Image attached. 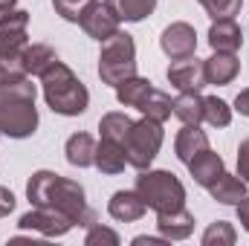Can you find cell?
<instances>
[{
	"label": "cell",
	"instance_id": "cell-26",
	"mask_svg": "<svg viewBox=\"0 0 249 246\" xmlns=\"http://www.w3.org/2000/svg\"><path fill=\"white\" fill-rule=\"evenodd\" d=\"M130 124H133V119H130L127 113L113 110V113H105V116L99 119V133H102V139H113V142L124 145V136H127Z\"/></svg>",
	"mask_w": 249,
	"mask_h": 246
},
{
	"label": "cell",
	"instance_id": "cell-25",
	"mask_svg": "<svg viewBox=\"0 0 249 246\" xmlns=\"http://www.w3.org/2000/svg\"><path fill=\"white\" fill-rule=\"evenodd\" d=\"M174 116L183 124H200L203 122V96L200 93H180L174 99Z\"/></svg>",
	"mask_w": 249,
	"mask_h": 246
},
{
	"label": "cell",
	"instance_id": "cell-19",
	"mask_svg": "<svg viewBox=\"0 0 249 246\" xmlns=\"http://www.w3.org/2000/svg\"><path fill=\"white\" fill-rule=\"evenodd\" d=\"M96 139L90 133H72L64 145V154H67V162L72 168H90L93 159H96Z\"/></svg>",
	"mask_w": 249,
	"mask_h": 246
},
{
	"label": "cell",
	"instance_id": "cell-22",
	"mask_svg": "<svg viewBox=\"0 0 249 246\" xmlns=\"http://www.w3.org/2000/svg\"><path fill=\"white\" fill-rule=\"evenodd\" d=\"M58 61L55 50L50 44H26L23 50V67H26V75H44L53 64Z\"/></svg>",
	"mask_w": 249,
	"mask_h": 246
},
{
	"label": "cell",
	"instance_id": "cell-17",
	"mask_svg": "<svg viewBox=\"0 0 249 246\" xmlns=\"http://www.w3.org/2000/svg\"><path fill=\"white\" fill-rule=\"evenodd\" d=\"M188 171H191L194 183L203 185V188H209V185L214 183L226 168H223V159H220L212 148H206V151H200V154L188 162Z\"/></svg>",
	"mask_w": 249,
	"mask_h": 246
},
{
	"label": "cell",
	"instance_id": "cell-7",
	"mask_svg": "<svg viewBox=\"0 0 249 246\" xmlns=\"http://www.w3.org/2000/svg\"><path fill=\"white\" fill-rule=\"evenodd\" d=\"M78 26L93 38V41H107L110 35L119 32V18L113 15V9L105 3V0H90L78 18Z\"/></svg>",
	"mask_w": 249,
	"mask_h": 246
},
{
	"label": "cell",
	"instance_id": "cell-20",
	"mask_svg": "<svg viewBox=\"0 0 249 246\" xmlns=\"http://www.w3.org/2000/svg\"><path fill=\"white\" fill-rule=\"evenodd\" d=\"M209 194L217 203H223V206H238L247 197V183L241 180V174H226L223 171L214 183L209 185Z\"/></svg>",
	"mask_w": 249,
	"mask_h": 246
},
{
	"label": "cell",
	"instance_id": "cell-4",
	"mask_svg": "<svg viewBox=\"0 0 249 246\" xmlns=\"http://www.w3.org/2000/svg\"><path fill=\"white\" fill-rule=\"evenodd\" d=\"M136 191L142 194L145 206L154 209L157 214L162 211H177L186 206V185L180 183L177 174L171 171H139L136 177Z\"/></svg>",
	"mask_w": 249,
	"mask_h": 246
},
{
	"label": "cell",
	"instance_id": "cell-14",
	"mask_svg": "<svg viewBox=\"0 0 249 246\" xmlns=\"http://www.w3.org/2000/svg\"><path fill=\"white\" fill-rule=\"evenodd\" d=\"M209 47L214 53H238L244 47V32L235 18H223L209 26Z\"/></svg>",
	"mask_w": 249,
	"mask_h": 246
},
{
	"label": "cell",
	"instance_id": "cell-2",
	"mask_svg": "<svg viewBox=\"0 0 249 246\" xmlns=\"http://www.w3.org/2000/svg\"><path fill=\"white\" fill-rule=\"evenodd\" d=\"M35 84L26 78L0 84V133L9 139H29L38 130Z\"/></svg>",
	"mask_w": 249,
	"mask_h": 246
},
{
	"label": "cell",
	"instance_id": "cell-32",
	"mask_svg": "<svg viewBox=\"0 0 249 246\" xmlns=\"http://www.w3.org/2000/svg\"><path fill=\"white\" fill-rule=\"evenodd\" d=\"M87 3L90 0H53V9H55V15H61L64 20L78 23V18H81V12H84Z\"/></svg>",
	"mask_w": 249,
	"mask_h": 246
},
{
	"label": "cell",
	"instance_id": "cell-1",
	"mask_svg": "<svg viewBox=\"0 0 249 246\" xmlns=\"http://www.w3.org/2000/svg\"><path fill=\"white\" fill-rule=\"evenodd\" d=\"M26 197H29L32 206L67 214L75 226L90 229L96 223V211L87 206L84 188L75 180H67L55 171H35L29 177V183H26Z\"/></svg>",
	"mask_w": 249,
	"mask_h": 246
},
{
	"label": "cell",
	"instance_id": "cell-24",
	"mask_svg": "<svg viewBox=\"0 0 249 246\" xmlns=\"http://www.w3.org/2000/svg\"><path fill=\"white\" fill-rule=\"evenodd\" d=\"M151 87H154V84H151L148 78L130 75V78H124L122 84H116V99H119V105H124V107H139V102L148 96Z\"/></svg>",
	"mask_w": 249,
	"mask_h": 246
},
{
	"label": "cell",
	"instance_id": "cell-34",
	"mask_svg": "<svg viewBox=\"0 0 249 246\" xmlns=\"http://www.w3.org/2000/svg\"><path fill=\"white\" fill-rule=\"evenodd\" d=\"M15 203H18V200H15V194H12L9 188H3V185H0V217H9V214L15 211Z\"/></svg>",
	"mask_w": 249,
	"mask_h": 246
},
{
	"label": "cell",
	"instance_id": "cell-28",
	"mask_svg": "<svg viewBox=\"0 0 249 246\" xmlns=\"http://www.w3.org/2000/svg\"><path fill=\"white\" fill-rule=\"evenodd\" d=\"M26 26H29V12L23 9H9L6 15H0V38L26 35Z\"/></svg>",
	"mask_w": 249,
	"mask_h": 246
},
{
	"label": "cell",
	"instance_id": "cell-6",
	"mask_svg": "<svg viewBox=\"0 0 249 246\" xmlns=\"http://www.w3.org/2000/svg\"><path fill=\"white\" fill-rule=\"evenodd\" d=\"M162 122H154L148 116H142L139 122L130 124L127 136H124V154H127V165H133L136 171H148L151 162L157 159L160 148H162Z\"/></svg>",
	"mask_w": 249,
	"mask_h": 246
},
{
	"label": "cell",
	"instance_id": "cell-3",
	"mask_svg": "<svg viewBox=\"0 0 249 246\" xmlns=\"http://www.w3.org/2000/svg\"><path fill=\"white\" fill-rule=\"evenodd\" d=\"M41 90H44L47 107L58 116H81L90 105V93L84 81L64 61H55L41 75Z\"/></svg>",
	"mask_w": 249,
	"mask_h": 246
},
{
	"label": "cell",
	"instance_id": "cell-18",
	"mask_svg": "<svg viewBox=\"0 0 249 246\" xmlns=\"http://www.w3.org/2000/svg\"><path fill=\"white\" fill-rule=\"evenodd\" d=\"M209 148V136H206V130H200V124H183V130L177 133V139H174V151H177V159L180 162H191L200 151H206Z\"/></svg>",
	"mask_w": 249,
	"mask_h": 246
},
{
	"label": "cell",
	"instance_id": "cell-10",
	"mask_svg": "<svg viewBox=\"0 0 249 246\" xmlns=\"http://www.w3.org/2000/svg\"><path fill=\"white\" fill-rule=\"evenodd\" d=\"M165 75H168L171 87L180 90V93H200V90L206 87V70H203V61L194 58V55L171 61V67H168Z\"/></svg>",
	"mask_w": 249,
	"mask_h": 246
},
{
	"label": "cell",
	"instance_id": "cell-12",
	"mask_svg": "<svg viewBox=\"0 0 249 246\" xmlns=\"http://www.w3.org/2000/svg\"><path fill=\"white\" fill-rule=\"evenodd\" d=\"M203 70H206V84H214V87H226L238 78L241 72V61L235 53H214L212 58L203 61Z\"/></svg>",
	"mask_w": 249,
	"mask_h": 246
},
{
	"label": "cell",
	"instance_id": "cell-21",
	"mask_svg": "<svg viewBox=\"0 0 249 246\" xmlns=\"http://www.w3.org/2000/svg\"><path fill=\"white\" fill-rule=\"evenodd\" d=\"M142 116H148V119H154V122H168L171 119V113H174V99L165 93V90H157V87H151L148 90V96L139 102V107H136Z\"/></svg>",
	"mask_w": 249,
	"mask_h": 246
},
{
	"label": "cell",
	"instance_id": "cell-36",
	"mask_svg": "<svg viewBox=\"0 0 249 246\" xmlns=\"http://www.w3.org/2000/svg\"><path fill=\"white\" fill-rule=\"evenodd\" d=\"M235 209H238V220H241V226L249 232V194L238 203V206H235Z\"/></svg>",
	"mask_w": 249,
	"mask_h": 246
},
{
	"label": "cell",
	"instance_id": "cell-33",
	"mask_svg": "<svg viewBox=\"0 0 249 246\" xmlns=\"http://www.w3.org/2000/svg\"><path fill=\"white\" fill-rule=\"evenodd\" d=\"M238 174L244 183H249V139H244L238 148Z\"/></svg>",
	"mask_w": 249,
	"mask_h": 246
},
{
	"label": "cell",
	"instance_id": "cell-8",
	"mask_svg": "<svg viewBox=\"0 0 249 246\" xmlns=\"http://www.w3.org/2000/svg\"><path fill=\"white\" fill-rule=\"evenodd\" d=\"M18 226H20L23 232H38V235H44V238H61V235H67L75 223H72L67 214H61V211L32 206V211H26V214L18 220Z\"/></svg>",
	"mask_w": 249,
	"mask_h": 246
},
{
	"label": "cell",
	"instance_id": "cell-30",
	"mask_svg": "<svg viewBox=\"0 0 249 246\" xmlns=\"http://www.w3.org/2000/svg\"><path fill=\"white\" fill-rule=\"evenodd\" d=\"M200 6L209 12L212 20H223V18H235L244 6V0H200Z\"/></svg>",
	"mask_w": 249,
	"mask_h": 246
},
{
	"label": "cell",
	"instance_id": "cell-29",
	"mask_svg": "<svg viewBox=\"0 0 249 246\" xmlns=\"http://www.w3.org/2000/svg\"><path fill=\"white\" fill-rule=\"evenodd\" d=\"M235 241H238V232L226 220H217L203 232V246H232Z\"/></svg>",
	"mask_w": 249,
	"mask_h": 246
},
{
	"label": "cell",
	"instance_id": "cell-15",
	"mask_svg": "<svg viewBox=\"0 0 249 246\" xmlns=\"http://www.w3.org/2000/svg\"><path fill=\"white\" fill-rule=\"evenodd\" d=\"M157 229L168 241H186L194 232V214L186 206L177 209V211H162V214H157Z\"/></svg>",
	"mask_w": 249,
	"mask_h": 246
},
{
	"label": "cell",
	"instance_id": "cell-35",
	"mask_svg": "<svg viewBox=\"0 0 249 246\" xmlns=\"http://www.w3.org/2000/svg\"><path fill=\"white\" fill-rule=\"evenodd\" d=\"M168 238H151V235H136L133 238V246H165Z\"/></svg>",
	"mask_w": 249,
	"mask_h": 246
},
{
	"label": "cell",
	"instance_id": "cell-11",
	"mask_svg": "<svg viewBox=\"0 0 249 246\" xmlns=\"http://www.w3.org/2000/svg\"><path fill=\"white\" fill-rule=\"evenodd\" d=\"M26 35L18 38H0V84L26 78V67H23V50H26Z\"/></svg>",
	"mask_w": 249,
	"mask_h": 246
},
{
	"label": "cell",
	"instance_id": "cell-23",
	"mask_svg": "<svg viewBox=\"0 0 249 246\" xmlns=\"http://www.w3.org/2000/svg\"><path fill=\"white\" fill-rule=\"evenodd\" d=\"M110 9H113V15L119 18V23H139V20H145L148 15H154V9H157V0H105Z\"/></svg>",
	"mask_w": 249,
	"mask_h": 246
},
{
	"label": "cell",
	"instance_id": "cell-27",
	"mask_svg": "<svg viewBox=\"0 0 249 246\" xmlns=\"http://www.w3.org/2000/svg\"><path fill=\"white\" fill-rule=\"evenodd\" d=\"M203 122H209L212 127H229L232 107L223 99H217V96H206L203 99Z\"/></svg>",
	"mask_w": 249,
	"mask_h": 246
},
{
	"label": "cell",
	"instance_id": "cell-5",
	"mask_svg": "<svg viewBox=\"0 0 249 246\" xmlns=\"http://www.w3.org/2000/svg\"><path fill=\"white\" fill-rule=\"evenodd\" d=\"M136 75V44L133 35L116 32L107 41H102V55H99V78L102 84H122L124 78Z\"/></svg>",
	"mask_w": 249,
	"mask_h": 246
},
{
	"label": "cell",
	"instance_id": "cell-16",
	"mask_svg": "<svg viewBox=\"0 0 249 246\" xmlns=\"http://www.w3.org/2000/svg\"><path fill=\"white\" fill-rule=\"evenodd\" d=\"M93 165H96L102 174H107V177H116V174H122L124 165H127L124 145L113 142V139H102V142L96 145V159H93Z\"/></svg>",
	"mask_w": 249,
	"mask_h": 246
},
{
	"label": "cell",
	"instance_id": "cell-13",
	"mask_svg": "<svg viewBox=\"0 0 249 246\" xmlns=\"http://www.w3.org/2000/svg\"><path fill=\"white\" fill-rule=\"evenodd\" d=\"M107 211H110V217L119 220V223H133V220H142V217H145L148 206H145L142 194L133 188V191H116V194L110 197V203H107Z\"/></svg>",
	"mask_w": 249,
	"mask_h": 246
},
{
	"label": "cell",
	"instance_id": "cell-31",
	"mask_svg": "<svg viewBox=\"0 0 249 246\" xmlns=\"http://www.w3.org/2000/svg\"><path fill=\"white\" fill-rule=\"evenodd\" d=\"M84 244L87 246H119V235L102 223H93L84 235Z\"/></svg>",
	"mask_w": 249,
	"mask_h": 246
},
{
	"label": "cell",
	"instance_id": "cell-9",
	"mask_svg": "<svg viewBox=\"0 0 249 246\" xmlns=\"http://www.w3.org/2000/svg\"><path fill=\"white\" fill-rule=\"evenodd\" d=\"M160 47H162V53H165L171 61L188 58V55H194V50H197V32H194V26L186 23V20H174V23H168V26L162 29Z\"/></svg>",
	"mask_w": 249,
	"mask_h": 246
},
{
	"label": "cell",
	"instance_id": "cell-37",
	"mask_svg": "<svg viewBox=\"0 0 249 246\" xmlns=\"http://www.w3.org/2000/svg\"><path fill=\"white\" fill-rule=\"evenodd\" d=\"M235 110H238L241 116H249V87L238 93V99H235Z\"/></svg>",
	"mask_w": 249,
	"mask_h": 246
},
{
	"label": "cell",
	"instance_id": "cell-38",
	"mask_svg": "<svg viewBox=\"0 0 249 246\" xmlns=\"http://www.w3.org/2000/svg\"><path fill=\"white\" fill-rule=\"evenodd\" d=\"M15 3H18V0H0V15H6L9 9H15Z\"/></svg>",
	"mask_w": 249,
	"mask_h": 246
}]
</instances>
